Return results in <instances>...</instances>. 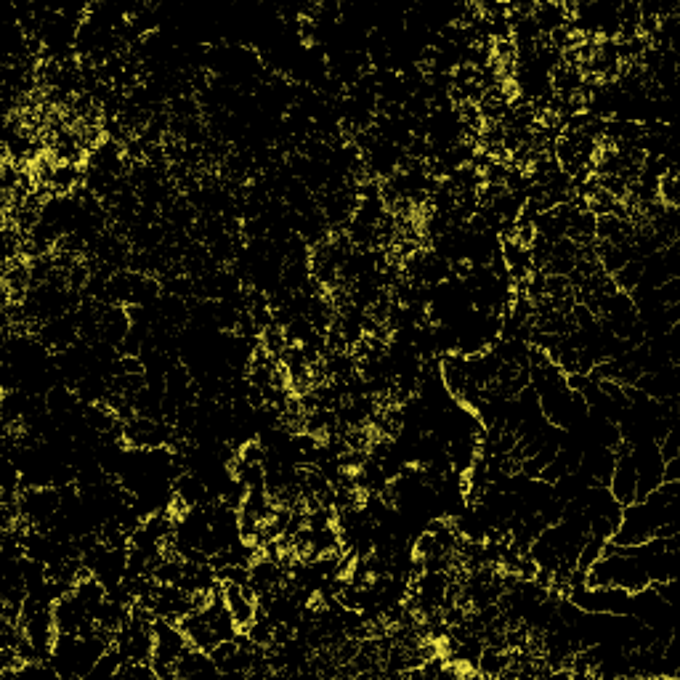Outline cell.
<instances>
[{
  "mask_svg": "<svg viewBox=\"0 0 680 680\" xmlns=\"http://www.w3.org/2000/svg\"><path fill=\"white\" fill-rule=\"evenodd\" d=\"M192 643L181 633L178 622L170 619H155V654H152V667L157 678H176L178 659Z\"/></svg>",
  "mask_w": 680,
  "mask_h": 680,
  "instance_id": "6da1fadb",
  "label": "cell"
},
{
  "mask_svg": "<svg viewBox=\"0 0 680 680\" xmlns=\"http://www.w3.org/2000/svg\"><path fill=\"white\" fill-rule=\"evenodd\" d=\"M192 675H218V667L210 657V651H202L197 646H189L184 657L178 659L176 678H192Z\"/></svg>",
  "mask_w": 680,
  "mask_h": 680,
  "instance_id": "7a4b0ae2",
  "label": "cell"
}]
</instances>
